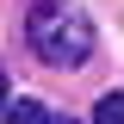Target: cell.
<instances>
[{
	"label": "cell",
	"mask_w": 124,
	"mask_h": 124,
	"mask_svg": "<svg viewBox=\"0 0 124 124\" xmlns=\"http://www.w3.org/2000/svg\"><path fill=\"white\" fill-rule=\"evenodd\" d=\"M25 50L50 68H81L93 56V19L75 0H31L25 13Z\"/></svg>",
	"instance_id": "1"
},
{
	"label": "cell",
	"mask_w": 124,
	"mask_h": 124,
	"mask_svg": "<svg viewBox=\"0 0 124 124\" xmlns=\"http://www.w3.org/2000/svg\"><path fill=\"white\" fill-rule=\"evenodd\" d=\"M0 124H50V112L37 106V99H13V106H6V118Z\"/></svg>",
	"instance_id": "2"
},
{
	"label": "cell",
	"mask_w": 124,
	"mask_h": 124,
	"mask_svg": "<svg viewBox=\"0 0 124 124\" xmlns=\"http://www.w3.org/2000/svg\"><path fill=\"white\" fill-rule=\"evenodd\" d=\"M6 106H13V75L0 68V118H6Z\"/></svg>",
	"instance_id": "4"
},
{
	"label": "cell",
	"mask_w": 124,
	"mask_h": 124,
	"mask_svg": "<svg viewBox=\"0 0 124 124\" xmlns=\"http://www.w3.org/2000/svg\"><path fill=\"white\" fill-rule=\"evenodd\" d=\"M56 124H75V118H56Z\"/></svg>",
	"instance_id": "5"
},
{
	"label": "cell",
	"mask_w": 124,
	"mask_h": 124,
	"mask_svg": "<svg viewBox=\"0 0 124 124\" xmlns=\"http://www.w3.org/2000/svg\"><path fill=\"white\" fill-rule=\"evenodd\" d=\"M93 124H124V93H106L93 106Z\"/></svg>",
	"instance_id": "3"
}]
</instances>
